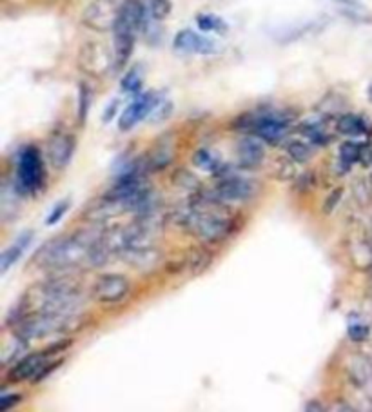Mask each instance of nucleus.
<instances>
[{
    "label": "nucleus",
    "instance_id": "f257e3e1",
    "mask_svg": "<svg viewBox=\"0 0 372 412\" xmlns=\"http://www.w3.org/2000/svg\"><path fill=\"white\" fill-rule=\"evenodd\" d=\"M104 227L97 229H80L73 235L60 236L41 247L35 255V265L46 273L68 275V273L90 265L91 250L97 243Z\"/></svg>",
    "mask_w": 372,
    "mask_h": 412
},
{
    "label": "nucleus",
    "instance_id": "f03ea898",
    "mask_svg": "<svg viewBox=\"0 0 372 412\" xmlns=\"http://www.w3.org/2000/svg\"><path fill=\"white\" fill-rule=\"evenodd\" d=\"M151 16L149 8L142 4L140 0H124L118 11L117 24L113 28L115 35V69L120 71L124 65L129 62L133 55L134 42H137L138 33L144 31Z\"/></svg>",
    "mask_w": 372,
    "mask_h": 412
},
{
    "label": "nucleus",
    "instance_id": "7ed1b4c3",
    "mask_svg": "<svg viewBox=\"0 0 372 412\" xmlns=\"http://www.w3.org/2000/svg\"><path fill=\"white\" fill-rule=\"evenodd\" d=\"M84 312H71V315H48V312H35L26 316L18 324L13 325V331L24 342L49 338L55 334H69L80 331L85 325Z\"/></svg>",
    "mask_w": 372,
    "mask_h": 412
},
{
    "label": "nucleus",
    "instance_id": "20e7f679",
    "mask_svg": "<svg viewBox=\"0 0 372 412\" xmlns=\"http://www.w3.org/2000/svg\"><path fill=\"white\" fill-rule=\"evenodd\" d=\"M291 120L287 113L282 111H262V113H245L235 120V130L249 131L255 137L262 138L267 144H280L285 138Z\"/></svg>",
    "mask_w": 372,
    "mask_h": 412
},
{
    "label": "nucleus",
    "instance_id": "39448f33",
    "mask_svg": "<svg viewBox=\"0 0 372 412\" xmlns=\"http://www.w3.org/2000/svg\"><path fill=\"white\" fill-rule=\"evenodd\" d=\"M46 180L44 162L41 151L35 146H26L18 153V164L15 173V187L18 194H35L42 189Z\"/></svg>",
    "mask_w": 372,
    "mask_h": 412
},
{
    "label": "nucleus",
    "instance_id": "423d86ee",
    "mask_svg": "<svg viewBox=\"0 0 372 412\" xmlns=\"http://www.w3.org/2000/svg\"><path fill=\"white\" fill-rule=\"evenodd\" d=\"M78 65L91 77H104L111 68H115V53L100 42H85L78 53Z\"/></svg>",
    "mask_w": 372,
    "mask_h": 412
},
{
    "label": "nucleus",
    "instance_id": "0eeeda50",
    "mask_svg": "<svg viewBox=\"0 0 372 412\" xmlns=\"http://www.w3.org/2000/svg\"><path fill=\"white\" fill-rule=\"evenodd\" d=\"M120 4L117 0H93L87 8L84 9V24L95 31H113L117 24Z\"/></svg>",
    "mask_w": 372,
    "mask_h": 412
},
{
    "label": "nucleus",
    "instance_id": "6e6552de",
    "mask_svg": "<svg viewBox=\"0 0 372 412\" xmlns=\"http://www.w3.org/2000/svg\"><path fill=\"white\" fill-rule=\"evenodd\" d=\"M131 291V282L124 275H102L93 283L91 295L98 303H120Z\"/></svg>",
    "mask_w": 372,
    "mask_h": 412
},
{
    "label": "nucleus",
    "instance_id": "1a4fd4ad",
    "mask_svg": "<svg viewBox=\"0 0 372 412\" xmlns=\"http://www.w3.org/2000/svg\"><path fill=\"white\" fill-rule=\"evenodd\" d=\"M215 191L223 202H247V200L255 199L258 193V186L249 178L229 174L225 178H220Z\"/></svg>",
    "mask_w": 372,
    "mask_h": 412
},
{
    "label": "nucleus",
    "instance_id": "9d476101",
    "mask_svg": "<svg viewBox=\"0 0 372 412\" xmlns=\"http://www.w3.org/2000/svg\"><path fill=\"white\" fill-rule=\"evenodd\" d=\"M160 102L156 93L153 91H147V93L137 95L133 102L127 105L124 113L118 118V127L120 131H131L138 122H142L144 118H147L151 115V111L154 110V105Z\"/></svg>",
    "mask_w": 372,
    "mask_h": 412
},
{
    "label": "nucleus",
    "instance_id": "9b49d317",
    "mask_svg": "<svg viewBox=\"0 0 372 412\" xmlns=\"http://www.w3.org/2000/svg\"><path fill=\"white\" fill-rule=\"evenodd\" d=\"M173 48L180 53H186V55H213L218 51V44L213 38L200 35L193 29H182L176 33Z\"/></svg>",
    "mask_w": 372,
    "mask_h": 412
},
{
    "label": "nucleus",
    "instance_id": "f8f14e48",
    "mask_svg": "<svg viewBox=\"0 0 372 412\" xmlns=\"http://www.w3.org/2000/svg\"><path fill=\"white\" fill-rule=\"evenodd\" d=\"M347 376L351 384L372 403V361L367 356L352 354L347 361Z\"/></svg>",
    "mask_w": 372,
    "mask_h": 412
},
{
    "label": "nucleus",
    "instance_id": "ddd939ff",
    "mask_svg": "<svg viewBox=\"0 0 372 412\" xmlns=\"http://www.w3.org/2000/svg\"><path fill=\"white\" fill-rule=\"evenodd\" d=\"M122 258L127 265L140 273H153L156 271L158 265L162 263V253L154 245L147 247H129V249L122 250Z\"/></svg>",
    "mask_w": 372,
    "mask_h": 412
},
{
    "label": "nucleus",
    "instance_id": "4468645a",
    "mask_svg": "<svg viewBox=\"0 0 372 412\" xmlns=\"http://www.w3.org/2000/svg\"><path fill=\"white\" fill-rule=\"evenodd\" d=\"M75 153V138L71 134L57 133L48 144V158L57 171L65 169Z\"/></svg>",
    "mask_w": 372,
    "mask_h": 412
},
{
    "label": "nucleus",
    "instance_id": "2eb2a0df",
    "mask_svg": "<svg viewBox=\"0 0 372 412\" xmlns=\"http://www.w3.org/2000/svg\"><path fill=\"white\" fill-rule=\"evenodd\" d=\"M46 356H48L46 352H33V354L21 358V360L16 361L8 371L9 384H21V381L26 380H35V376L48 364Z\"/></svg>",
    "mask_w": 372,
    "mask_h": 412
},
{
    "label": "nucleus",
    "instance_id": "dca6fc26",
    "mask_svg": "<svg viewBox=\"0 0 372 412\" xmlns=\"http://www.w3.org/2000/svg\"><path fill=\"white\" fill-rule=\"evenodd\" d=\"M236 154H238V164L242 169H256L263 164L265 158V147L262 144V138L258 137H245L238 142L236 147Z\"/></svg>",
    "mask_w": 372,
    "mask_h": 412
},
{
    "label": "nucleus",
    "instance_id": "f3484780",
    "mask_svg": "<svg viewBox=\"0 0 372 412\" xmlns=\"http://www.w3.org/2000/svg\"><path fill=\"white\" fill-rule=\"evenodd\" d=\"M336 131L344 137L360 138L367 137L371 133V125L361 115L356 113H344L336 120Z\"/></svg>",
    "mask_w": 372,
    "mask_h": 412
},
{
    "label": "nucleus",
    "instance_id": "a211bd4d",
    "mask_svg": "<svg viewBox=\"0 0 372 412\" xmlns=\"http://www.w3.org/2000/svg\"><path fill=\"white\" fill-rule=\"evenodd\" d=\"M365 142L358 140H347L340 146V167L341 174H345L347 171H351V167L354 164L361 162V154H363Z\"/></svg>",
    "mask_w": 372,
    "mask_h": 412
},
{
    "label": "nucleus",
    "instance_id": "6ab92c4d",
    "mask_svg": "<svg viewBox=\"0 0 372 412\" xmlns=\"http://www.w3.org/2000/svg\"><path fill=\"white\" fill-rule=\"evenodd\" d=\"M298 131L307 138L309 142H312L314 146H327L331 142V134L325 130L324 120H307L299 125Z\"/></svg>",
    "mask_w": 372,
    "mask_h": 412
},
{
    "label": "nucleus",
    "instance_id": "aec40b11",
    "mask_svg": "<svg viewBox=\"0 0 372 412\" xmlns=\"http://www.w3.org/2000/svg\"><path fill=\"white\" fill-rule=\"evenodd\" d=\"M213 258H215V255L209 249H206V247H194L189 253V256H187V267H189V271L193 275H202L211 267Z\"/></svg>",
    "mask_w": 372,
    "mask_h": 412
},
{
    "label": "nucleus",
    "instance_id": "412c9836",
    "mask_svg": "<svg viewBox=\"0 0 372 412\" xmlns=\"http://www.w3.org/2000/svg\"><path fill=\"white\" fill-rule=\"evenodd\" d=\"M196 24H198L202 31L218 33V35H225L227 29H229V26H227V22L223 21L222 16L213 15V13H200L196 16Z\"/></svg>",
    "mask_w": 372,
    "mask_h": 412
},
{
    "label": "nucleus",
    "instance_id": "4be33fe9",
    "mask_svg": "<svg viewBox=\"0 0 372 412\" xmlns=\"http://www.w3.org/2000/svg\"><path fill=\"white\" fill-rule=\"evenodd\" d=\"M193 164L198 167V169L209 171V173H218L220 167H222L220 158L216 157L213 151L206 149V147H202V149H198L193 154Z\"/></svg>",
    "mask_w": 372,
    "mask_h": 412
},
{
    "label": "nucleus",
    "instance_id": "5701e85b",
    "mask_svg": "<svg viewBox=\"0 0 372 412\" xmlns=\"http://www.w3.org/2000/svg\"><path fill=\"white\" fill-rule=\"evenodd\" d=\"M285 151H287V157L296 164L309 162L312 157L311 146L304 140H289L287 146H285Z\"/></svg>",
    "mask_w": 372,
    "mask_h": 412
},
{
    "label": "nucleus",
    "instance_id": "b1692460",
    "mask_svg": "<svg viewBox=\"0 0 372 412\" xmlns=\"http://www.w3.org/2000/svg\"><path fill=\"white\" fill-rule=\"evenodd\" d=\"M26 250V245H22L21 242H16L13 245H9L8 249L0 255V275H6V273L9 271V267L15 265L18 260H21V256L24 255Z\"/></svg>",
    "mask_w": 372,
    "mask_h": 412
},
{
    "label": "nucleus",
    "instance_id": "393cba45",
    "mask_svg": "<svg viewBox=\"0 0 372 412\" xmlns=\"http://www.w3.org/2000/svg\"><path fill=\"white\" fill-rule=\"evenodd\" d=\"M91 100H93V91L87 84H80L78 88V120L84 125L87 120V115H90Z\"/></svg>",
    "mask_w": 372,
    "mask_h": 412
},
{
    "label": "nucleus",
    "instance_id": "a878e982",
    "mask_svg": "<svg viewBox=\"0 0 372 412\" xmlns=\"http://www.w3.org/2000/svg\"><path fill=\"white\" fill-rule=\"evenodd\" d=\"M174 186L182 187V189H189V191H200V180L196 174L189 173L187 169H176L171 176Z\"/></svg>",
    "mask_w": 372,
    "mask_h": 412
},
{
    "label": "nucleus",
    "instance_id": "bb28decb",
    "mask_svg": "<svg viewBox=\"0 0 372 412\" xmlns=\"http://www.w3.org/2000/svg\"><path fill=\"white\" fill-rule=\"evenodd\" d=\"M122 91L124 93L138 95L142 89V73L140 68H131V71H127L126 77L122 78Z\"/></svg>",
    "mask_w": 372,
    "mask_h": 412
},
{
    "label": "nucleus",
    "instance_id": "cd10ccee",
    "mask_svg": "<svg viewBox=\"0 0 372 412\" xmlns=\"http://www.w3.org/2000/svg\"><path fill=\"white\" fill-rule=\"evenodd\" d=\"M171 9H173L171 0H149V11L151 16H153V21H164V19H167Z\"/></svg>",
    "mask_w": 372,
    "mask_h": 412
},
{
    "label": "nucleus",
    "instance_id": "c85d7f7f",
    "mask_svg": "<svg viewBox=\"0 0 372 412\" xmlns=\"http://www.w3.org/2000/svg\"><path fill=\"white\" fill-rule=\"evenodd\" d=\"M347 336L354 344H361L371 336V327L367 324H361V322H354V324L349 325Z\"/></svg>",
    "mask_w": 372,
    "mask_h": 412
},
{
    "label": "nucleus",
    "instance_id": "c756f323",
    "mask_svg": "<svg viewBox=\"0 0 372 412\" xmlns=\"http://www.w3.org/2000/svg\"><path fill=\"white\" fill-rule=\"evenodd\" d=\"M171 111H173V104L169 100H160L156 105H154V110L151 111L149 115V122L153 124H158V122H164L171 117Z\"/></svg>",
    "mask_w": 372,
    "mask_h": 412
},
{
    "label": "nucleus",
    "instance_id": "7c9ffc66",
    "mask_svg": "<svg viewBox=\"0 0 372 412\" xmlns=\"http://www.w3.org/2000/svg\"><path fill=\"white\" fill-rule=\"evenodd\" d=\"M341 199H344V189H341V187H336V189L329 194L327 200L324 202V207H321L324 214L334 213V209L338 207V204L341 202Z\"/></svg>",
    "mask_w": 372,
    "mask_h": 412
},
{
    "label": "nucleus",
    "instance_id": "2f4dec72",
    "mask_svg": "<svg viewBox=\"0 0 372 412\" xmlns=\"http://www.w3.org/2000/svg\"><path fill=\"white\" fill-rule=\"evenodd\" d=\"M68 209H69V200H62V202H58L57 206H55V209L51 211V214L48 216L46 223H48V226H55V223H58L62 220V216L68 213Z\"/></svg>",
    "mask_w": 372,
    "mask_h": 412
},
{
    "label": "nucleus",
    "instance_id": "473e14b6",
    "mask_svg": "<svg viewBox=\"0 0 372 412\" xmlns=\"http://www.w3.org/2000/svg\"><path fill=\"white\" fill-rule=\"evenodd\" d=\"M294 174L296 173H294V167H292V164H291V158H289V160H280L278 171H276V176H278L280 180H291Z\"/></svg>",
    "mask_w": 372,
    "mask_h": 412
},
{
    "label": "nucleus",
    "instance_id": "72a5a7b5",
    "mask_svg": "<svg viewBox=\"0 0 372 412\" xmlns=\"http://www.w3.org/2000/svg\"><path fill=\"white\" fill-rule=\"evenodd\" d=\"M21 401V394H2V396H0V411H9V408L16 407Z\"/></svg>",
    "mask_w": 372,
    "mask_h": 412
},
{
    "label": "nucleus",
    "instance_id": "f704fd0d",
    "mask_svg": "<svg viewBox=\"0 0 372 412\" xmlns=\"http://www.w3.org/2000/svg\"><path fill=\"white\" fill-rule=\"evenodd\" d=\"M62 361H64V360H57V361H55V364H46L44 367L41 369V372H38V374L35 376V380H33V381H35V384H38V381H42V380H44V378H48V376L51 374V372L55 371V369L60 367Z\"/></svg>",
    "mask_w": 372,
    "mask_h": 412
},
{
    "label": "nucleus",
    "instance_id": "c9c22d12",
    "mask_svg": "<svg viewBox=\"0 0 372 412\" xmlns=\"http://www.w3.org/2000/svg\"><path fill=\"white\" fill-rule=\"evenodd\" d=\"M296 186H298L299 191H307L309 187L314 186V174H312L311 171H307V173L302 174V176L298 178V182H296Z\"/></svg>",
    "mask_w": 372,
    "mask_h": 412
},
{
    "label": "nucleus",
    "instance_id": "e433bc0d",
    "mask_svg": "<svg viewBox=\"0 0 372 412\" xmlns=\"http://www.w3.org/2000/svg\"><path fill=\"white\" fill-rule=\"evenodd\" d=\"M118 105H120V100H117V98H115V100H111V104L107 105V107H105L104 118H102V120H104V124H110V122L113 120L115 117H117Z\"/></svg>",
    "mask_w": 372,
    "mask_h": 412
},
{
    "label": "nucleus",
    "instance_id": "4c0bfd02",
    "mask_svg": "<svg viewBox=\"0 0 372 412\" xmlns=\"http://www.w3.org/2000/svg\"><path fill=\"white\" fill-rule=\"evenodd\" d=\"M324 405H321V401H318V400H312V401H309V403H305L304 405V411H312V412H320V411H324Z\"/></svg>",
    "mask_w": 372,
    "mask_h": 412
},
{
    "label": "nucleus",
    "instance_id": "58836bf2",
    "mask_svg": "<svg viewBox=\"0 0 372 412\" xmlns=\"http://www.w3.org/2000/svg\"><path fill=\"white\" fill-rule=\"evenodd\" d=\"M367 98L372 102V82L368 84V88H367Z\"/></svg>",
    "mask_w": 372,
    "mask_h": 412
}]
</instances>
